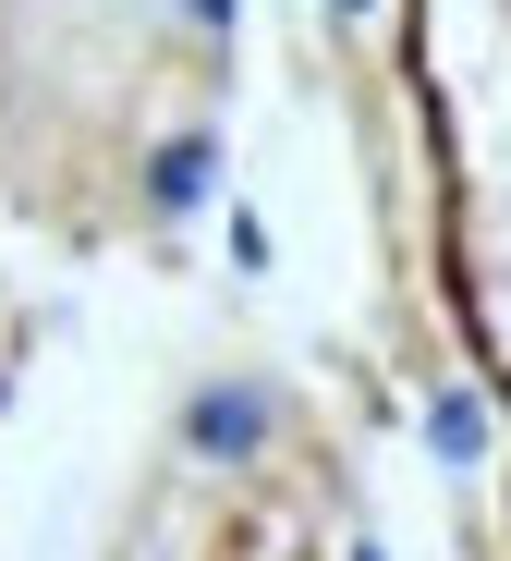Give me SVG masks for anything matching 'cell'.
<instances>
[{
  "instance_id": "cell-3",
  "label": "cell",
  "mask_w": 511,
  "mask_h": 561,
  "mask_svg": "<svg viewBox=\"0 0 511 561\" xmlns=\"http://www.w3.org/2000/svg\"><path fill=\"white\" fill-rule=\"evenodd\" d=\"M427 439H439V463H475V451H487V403H475V391H439V403H427Z\"/></svg>"
},
{
  "instance_id": "cell-2",
  "label": "cell",
  "mask_w": 511,
  "mask_h": 561,
  "mask_svg": "<svg viewBox=\"0 0 511 561\" xmlns=\"http://www.w3.org/2000/svg\"><path fill=\"white\" fill-rule=\"evenodd\" d=\"M208 183H220V147H208V135L159 147V208H208Z\"/></svg>"
},
{
  "instance_id": "cell-5",
  "label": "cell",
  "mask_w": 511,
  "mask_h": 561,
  "mask_svg": "<svg viewBox=\"0 0 511 561\" xmlns=\"http://www.w3.org/2000/svg\"><path fill=\"white\" fill-rule=\"evenodd\" d=\"M329 13H341V25H353V13H378V0H329Z\"/></svg>"
},
{
  "instance_id": "cell-1",
  "label": "cell",
  "mask_w": 511,
  "mask_h": 561,
  "mask_svg": "<svg viewBox=\"0 0 511 561\" xmlns=\"http://www.w3.org/2000/svg\"><path fill=\"white\" fill-rule=\"evenodd\" d=\"M268 415H280V391H268V379H232V391H208V403L183 415V439L208 451V463H244V451L268 439Z\"/></svg>"
},
{
  "instance_id": "cell-4",
  "label": "cell",
  "mask_w": 511,
  "mask_h": 561,
  "mask_svg": "<svg viewBox=\"0 0 511 561\" xmlns=\"http://www.w3.org/2000/svg\"><path fill=\"white\" fill-rule=\"evenodd\" d=\"M195 25H232V0H195Z\"/></svg>"
}]
</instances>
